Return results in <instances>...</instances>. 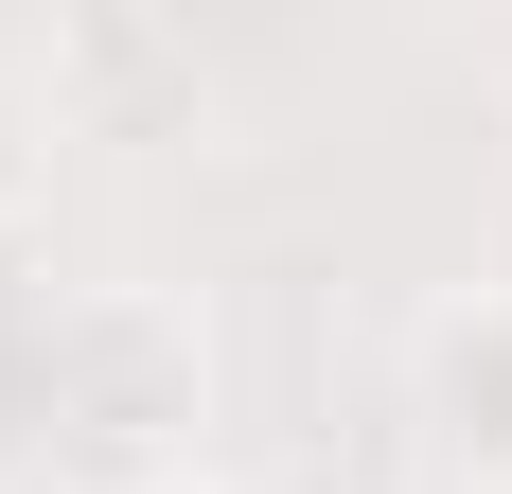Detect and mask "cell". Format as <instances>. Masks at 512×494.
Segmentation results:
<instances>
[{
    "label": "cell",
    "mask_w": 512,
    "mask_h": 494,
    "mask_svg": "<svg viewBox=\"0 0 512 494\" xmlns=\"http://www.w3.org/2000/svg\"><path fill=\"white\" fill-rule=\"evenodd\" d=\"M407 371H424V424L460 442V477H477V494H512V283L442 300Z\"/></svg>",
    "instance_id": "cell-1"
},
{
    "label": "cell",
    "mask_w": 512,
    "mask_h": 494,
    "mask_svg": "<svg viewBox=\"0 0 512 494\" xmlns=\"http://www.w3.org/2000/svg\"><path fill=\"white\" fill-rule=\"evenodd\" d=\"M36 142H53V89L18 71V53H0V212L36 195Z\"/></svg>",
    "instance_id": "cell-2"
}]
</instances>
